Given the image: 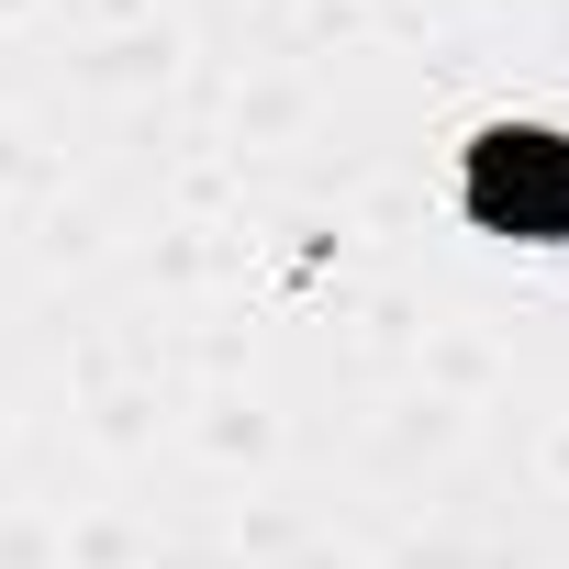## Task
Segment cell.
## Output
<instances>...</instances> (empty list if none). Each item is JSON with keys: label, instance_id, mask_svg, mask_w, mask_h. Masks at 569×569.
Instances as JSON below:
<instances>
[{"label": "cell", "instance_id": "obj_1", "mask_svg": "<svg viewBox=\"0 0 569 569\" xmlns=\"http://www.w3.org/2000/svg\"><path fill=\"white\" fill-rule=\"evenodd\" d=\"M480 212L569 234V134H480Z\"/></svg>", "mask_w": 569, "mask_h": 569}]
</instances>
